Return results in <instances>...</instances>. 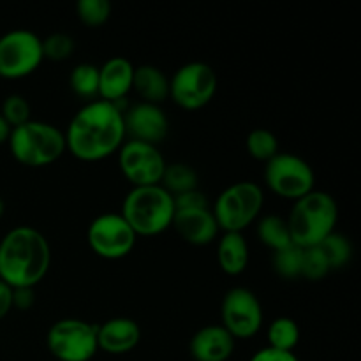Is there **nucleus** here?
Segmentation results:
<instances>
[{
  "label": "nucleus",
  "mask_w": 361,
  "mask_h": 361,
  "mask_svg": "<svg viewBox=\"0 0 361 361\" xmlns=\"http://www.w3.org/2000/svg\"><path fill=\"white\" fill-rule=\"evenodd\" d=\"M63 136L66 148L76 159L102 161L116 154L126 141L123 109L104 99L87 102L71 118Z\"/></svg>",
  "instance_id": "nucleus-1"
},
{
  "label": "nucleus",
  "mask_w": 361,
  "mask_h": 361,
  "mask_svg": "<svg viewBox=\"0 0 361 361\" xmlns=\"http://www.w3.org/2000/svg\"><path fill=\"white\" fill-rule=\"evenodd\" d=\"M51 267L48 240L30 226H16L0 240V281L9 288H35Z\"/></svg>",
  "instance_id": "nucleus-2"
},
{
  "label": "nucleus",
  "mask_w": 361,
  "mask_h": 361,
  "mask_svg": "<svg viewBox=\"0 0 361 361\" xmlns=\"http://www.w3.org/2000/svg\"><path fill=\"white\" fill-rule=\"evenodd\" d=\"M338 221V204L330 192L310 190L295 201L286 219L291 242L302 249H310L335 231Z\"/></svg>",
  "instance_id": "nucleus-3"
},
{
  "label": "nucleus",
  "mask_w": 361,
  "mask_h": 361,
  "mask_svg": "<svg viewBox=\"0 0 361 361\" xmlns=\"http://www.w3.org/2000/svg\"><path fill=\"white\" fill-rule=\"evenodd\" d=\"M136 236H155L171 228L175 201L162 185L133 187L123 197L122 212Z\"/></svg>",
  "instance_id": "nucleus-4"
},
{
  "label": "nucleus",
  "mask_w": 361,
  "mask_h": 361,
  "mask_svg": "<svg viewBox=\"0 0 361 361\" xmlns=\"http://www.w3.org/2000/svg\"><path fill=\"white\" fill-rule=\"evenodd\" d=\"M7 143L13 157L28 168L53 164L67 150L63 130L42 120H28L11 129Z\"/></svg>",
  "instance_id": "nucleus-5"
},
{
  "label": "nucleus",
  "mask_w": 361,
  "mask_h": 361,
  "mask_svg": "<svg viewBox=\"0 0 361 361\" xmlns=\"http://www.w3.org/2000/svg\"><path fill=\"white\" fill-rule=\"evenodd\" d=\"M264 194L256 182H236L226 187L214 203V217L224 233H242L263 210Z\"/></svg>",
  "instance_id": "nucleus-6"
},
{
  "label": "nucleus",
  "mask_w": 361,
  "mask_h": 361,
  "mask_svg": "<svg viewBox=\"0 0 361 361\" xmlns=\"http://www.w3.org/2000/svg\"><path fill=\"white\" fill-rule=\"evenodd\" d=\"M264 182L277 196L296 201L314 190L316 175L303 157L279 152L270 161L264 162Z\"/></svg>",
  "instance_id": "nucleus-7"
},
{
  "label": "nucleus",
  "mask_w": 361,
  "mask_h": 361,
  "mask_svg": "<svg viewBox=\"0 0 361 361\" xmlns=\"http://www.w3.org/2000/svg\"><path fill=\"white\" fill-rule=\"evenodd\" d=\"M42 39L28 28H13L0 35V78L20 80L41 66Z\"/></svg>",
  "instance_id": "nucleus-8"
},
{
  "label": "nucleus",
  "mask_w": 361,
  "mask_h": 361,
  "mask_svg": "<svg viewBox=\"0 0 361 361\" xmlns=\"http://www.w3.org/2000/svg\"><path fill=\"white\" fill-rule=\"evenodd\" d=\"M46 345L59 361H90L97 355V334L94 324L67 317L51 324Z\"/></svg>",
  "instance_id": "nucleus-9"
},
{
  "label": "nucleus",
  "mask_w": 361,
  "mask_h": 361,
  "mask_svg": "<svg viewBox=\"0 0 361 361\" xmlns=\"http://www.w3.org/2000/svg\"><path fill=\"white\" fill-rule=\"evenodd\" d=\"M217 74L214 67L201 60L183 63L169 78V97L183 109H200L214 99Z\"/></svg>",
  "instance_id": "nucleus-10"
},
{
  "label": "nucleus",
  "mask_w": 361,
  "mask_h": 361,
  "mask_svg": "<svg viewBox=\"0 0 361 361\" xmlns=\"http://www.w3.org/2000/svg\"><path fill=\"white\" fill-rule=\"evenodd\" d=\"M136 233L116 212L97 215L87 229V242L102 259H122L136 245Z\"/></svg>",
  "instance_id": "nucleus-11"
},
{
  "label": "nucleus",
  "mask_w": 361,
  "mask_h": 361,
  "mask_svg": "<svg viewBox=\"0 0 361 361\" xmlns=\"http://www.w3.org/2000/svg\"><path fill=\"white\" fill-rule=\"evenodd\" d=\"M118 166L133 187L161 185L166 169L164 155L155 145L127 140L120 147Z\"/></svg>",
  "instance_id": "nucleus-12"
},
{
  "label": "nucleus",
  "mask_w": 361,
  "mask_h": 361,
  "mask_svg": "<svg viewBox=\"0 0 361 361\" xmlns=\"http://www.w3.org/2000/svg\"><path fill=\"white\" fill-rule=\"evenodd\" d=\"M222 326L235 338H250L261 330L263 305L247 288H233L222 298Z\"/></svg>",
  "instance_id": "nucleus-13"
},
{
  "label": "nucleus",
  "mask_w": 361,
  "mask_h": 361,
  "mask_svg": "<svg viewBox=\"0 0 361 361\" xmlns=\"http://www.w3.org/2000/svg\"><path fill=\"white\" fill-rule=\"evenodd\" d=\"M126 136L157 147L168 136L169 120L164 109L150 102H136L123 111Z\"/></svg>",
  "instance_id": "nucleus-14"
},
{
  "label": "nucleus",
  "mask_w": 361,
  "mask_h": 361,
  "mask_svg": "<svg viewBox=\"0 0 361 361\" xmlns=\"http://www.w3.org/2000/svg\"><path fill=\"white\" fill-rule=\"evenodd\" d=\"M189 349L196 361H228L235 353V338L222 324H208L192 335Z\"/></svg>",
  "instance_id": "nucleus-15"
},
{
  "label": "nucleus",
  "mask_w": 361,
  "mask_h": 361,
  "mask_svg": "<svg viewBox=\"0 0 361 361\" xmlns=\"http://www.w3.org/2000/svg\"><path fill=\"white\" fill-rule=\"evenodd\" d=\"M97 348L109 355H126L141 341L140 324L129 317H113L95 326Z\"/></svg>",
  "instance_id": "nucleus-16"
},
{
  "label": "nucleus",
  "mask_w": 361,
  "mask_h": 361,
  "mask_svg": "<svg viewBox=\"0 0 361 361\" xmlns=\"http://www.w3.org/2000/svg\"><path fill=\"white\" fill-rule=\"evenodd\" d=\"M173 228L190 245H208L219 235V224L210 208L201 210H175Z\"/></svg>",
  "instance_id": "nucleus-17"
},
{
  "label": "nucleus",
  "mask_w": 361,
  "mask_h": 361,
  "mask_svg": "<svg viewBox=\"0 0 361 361\" xmlns=\"http://www.w3.org/2000/svg\"><path fill=\"white\" fill-rule=\"evenodd\" d=\"M134 66L126 56H113L99 67V99L118 104L133 90Z\"/></svg>",
  "instance_id": "nucleus-18"
},
{
  "label": "nucleus",
  "mask_w": 361,
  "mask_h": 361,
  "mask_svg": "<svg viewBox=\"0 0 361 361\" xmlns=\"http://www.w3.org/2000/svg\"><path fill=\"white\" fill-rule=\"evenodd\" d=\"M133 90L141 97V102L159 104L169 97V78L164 71L152 63L134 67Z\"/></svg>",
  "instance_id": "nucleus-19"
},
{
  "label": "nucleus",
  "mask_w": 361,
  "mask_h": 361,
  "mask_svg": "<svg viewBox=\"0 0 361 361\" xmlns=\"http://www.w3.org/2000/svg\"><path fill=\"white\" fill-rule=\"evenodd\" d=\"M217 259L224 274L236 275L243 274L249 264V243L242 233H224L219 240Z\"/></svg>",
  "instance_id": "nucleus-20"
},
{
  "label": "nucleus",
  "mask_w": 361,
  "mask_h": 361,
  "mask_svg": "<svg viewBox=\"0 0 361 361\" xmlns=\"http://www.w3.org/2000/svg\"><path fill=\"white\" fill-rule=\"evenodd\" d=\"M197 182H200V176L192 166L185 162H173L166 166L161 185L175 197L178 194L197 189Z\"/></svg>",
  "instance_id": "nucleus-21"
},
{
  "label": "nucleus",
  "mask_w": 361,
  "mask_h": 361,
  "mask_svg": "<svg viewBox=\"0 0 361 361\" xmlns=\"http://www.w3.org/2000/svg\"><path fill=\"white\" fill-rule=\"evenodd\" d=\"M257 238L261 240V243L275 250H281L284 247H288L291 242V235H289V228L286 219L279 217V215H264L257 221Z\"/></svg>",
  "instance_id": "nucleus-22"
},
{
  "label": "nucleus",
  "mask_w": 361,
  "mask_h": 361,
  "mask_svg": "<svg viewBox=\"0 0 361 361\" xmlns=\"http://www.w3.org/2000/svg\"><path fill=\"white\" fill-rule=\"evenodd\" d=\"M71 90L85 101L99 99V67L94 63H78L69 74Z\"/></svg>",
  "instance_id": "nucleus-23"
},
{
  "label": "nucleus",
  "mask_w": 361,
  "mask_h": 361,
  "mask_svg": "<svg viewBox=\"0 0 361 361\" xmlns=\"http://www.w3.org/2000/svg\"><path fill=\"white\" fill-rule=\"evenodd\" d=\"M268 348L293 353L300 342V328L291 317H277L267 330Z\"/></svg>",
  "instance_id": "nucleus-24"
},
{
  "label": "nucleus",
  "mask_w": 361,
  "mask_h": 361,
  "mask_svg": "<svg viewBox=\"0 0 361 361\" xmlns=\"http://www.w3.org/2000/svg\"><path fill=\"white\" fill-rule=\"evenodd\" d=\"M317 247H319V249L323 250L324 256H326L331 270H341V268L348 267L349 261H351L353 257L351 242H349L348 236H344L342 233L334 231Z\"/></svg>",
  "instance_id": "nucleus-25"
},
{
  "label": "nucleus",
  "mask_w": 361,
  "mask_h": 361,
  "mask_svg": "<svg viewBox=\"0 0 361 361\" xmlns=\"http://www.w3.org/2000/svg\"><path fill=\"white\" fill-rule=\"evenodd\" d=\"M303 252H305V249L298 247L296 243H289L284 249L275 250L274 256H271V267L284 279L302 277Z\"/></svg>",
  "instance_id": "nucleus-26"
},
{
  "label": "nucleus",
  "mask_w": 361,
  "mask_h": 361,
  "mask_svg": "<svg viewBox=\"0 0 361 361\" xmlns=\"http://www.w3.org/2000/svg\"><path fill=\"white\" fill-rule=\"evenodd\" d=\"M245 145L250 157L261 162H268L274 155L279 154V137L271 130L263 129V127L250 130Z\"/></svg>",
  "instance_id": "nucleus-27"
},
{
  "label": "nucleus",
  "mask_w": 361,
  "mask_h": 361,
  "mask_svg": "<svg viewBox=\"0 0 361 361\" xmlns=\"http://www.w3.org/2000/svg\"><path fill=\"white\" fill-rule=\"evenodd\" d=\"M76 49V42L66 32H53L42 39V56L51 62H63L71 59Z\"/></svg>",
  "instance_id": "nucleus-28"
},
{
  "label": "nucleus",
  "mask_w": 361,
  "mask_h": 361,
  "mask_svg": "<svg viewBox=\"0 0 361 361\" xmlns=\"http://www.w3.org/2000/svg\"><path fill=\"white\" fill-rule=\"evenodd\" d=\"M76 14L87 27H101L111 16L109 0H80L76 4Z\"/></svg>",
  "instance_id": "nucleus-29"
},
{
  "label": "nucleus",
  "mask_w": 361,
  "mask_h": 361,
  "mask_svg": "<svg viewBox=\"0 0 361 361\" xmlns=\"http://www.w3.org/2000/svg\"><path fill=\"white\" fill-rule=\"evenodd\" d=\"M30 113V104L20 94L7 95L2 102V108H0V115H2V118L6 120L11 129H14L18 126H23L28 120H32Z\"/></svg>",
  "instance_id": "nucleus-30"
},
{
  "label": "nucleus",
  "mask_w": 361,
  "mask_h": 361,
  "mask_svg": "<svg viewBox=\"0 0 361 361\" xmlns=\"http://www.w3.org/2000/svg\"><path fill=\"white\" fill-rule=\"evenodd\" d=\"M331 271L330 263H328L326 256L319 247H310L303 252V264H302V277L309 279V281H321L326 277Z\"/></svg>",
  "instance_id": "nucleus-31"
},
{
  "label": "nucleus",
  "mask_w": 361,
  "mask_h": 361,
  "mask_svg": "<svg viewBox=\"0 0 361 361\" xmlns=\"http://www.w3.org/2000/svg\"><path fill=\"white\" fill-rule=\"evenodd\" d=\"M175 201V210H201V208H210L207 194L200 189L189 190V192L178 194L173 197Z\"/></svg>",
  "instance_id": "nucleus-32"
},
{
  "label": "nucleus",
  "mask_w": 361,
  "mask_h": 361,
  "mask_svg": "<svg viewBox=\"0 0 361 361\" xmlns=\"http://www.w3.org/2000/svg\"><path fill=\"white\" fill-rule=\"evenodd\" d=\"M35 303L34 288H13V309L30 310Z\"/></svg>",
  "instance_id": "nucleus-33"
},
{
  "label": "nucleus",
  "mask_w": 361,
  "mask_h": 361,
  "mask_svg": "<svg viewBox=\"0 0 361 361\" xmlns=\"http://www.w3.org/2000/svg\"><path fill=\"white\" fill-rule=\"evenodd\" d=\"M249 361H300L295 353L279 351V349L263 348L256 353Z\"/></svg>",
  "instance_id": "nucleus-34"
},
{
  "label": "nucleus",
  "mask_w": 361,
  "mask_h": 361,
  "mask_svg": "<svg viewBox=\"0 0 361 361\" xmlns=\"http://www.w3.org/2000/svg\"><path fill=\"white\" fill-rule=\"evenodd\" d=\"M13 310V288L0 281V321Z\"/></svg>",
  "instance_id": "nucleus-35"
},
{
  "label": "nucleus",
  "mask_w": 361,
  "mask_h": 361,
  "mask_svg": "<svg viewBox=\"0 0 361 361\" xmlns=\"http://www.w3.org/2000/svg\"><path fill=\"white\" fill-rule=\"evenodd\" d=\"M9 134H11V127L7 126V122L2 118V115H0V145L7 143V140H9Z\"/></svg>",
  "instance_id": "nucleus-36"
},
{
  "label": "nucleus",
  "mask_w": 361,
  "mask_h": 361,
  "mask_svg": "<svg viewBox=\"0 0 361 361\" xmlns=\"http://www.w3.org/2000/svg\"><path fill=\"white\" fill-rule=\"evenodd\" d=\"M4 212H6V203H4V200H2V197H0V219H2Z\"/></svg>",
  "instance_id": "nucleus-37"
}]
</instances>
